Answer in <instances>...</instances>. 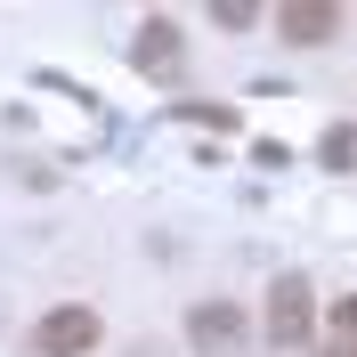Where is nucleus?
<instances>
[{
	"instance_id": "nucleus-1",
	"label": "nucleus",
	"mask_w": 357,
	"mask_h": 357,
	"mask_svg": "<svg viewBox=\"0 0 357 357\" xmlns=\"http://www.w3.org/2000/svg\"><path fill=\"white\" fill-rule=\"evenodd\" d=\"M98 349V309H49L41 325H33V357H89Z\"/></svg>"
},
{
	"instance_id": "nucleus-2",
	"label": "nucleus",
	"mask_w": 357,
	"mask_h": 357,
	"mask_svg": "<svg viewBox=\"0 0 357 357\" xmlns=\"http://www.w3.org/2000/svg\"><path fill=\"white\" fill-rule=\"evenodd\" d=\"M309 325H317L309 284H301V276H276V292H268V341H276V349H301Z\"/></svg>"
},
{
	"instance_id": "nucleus-3",
	"label": "nucleus",
	"mask_w": 357,
	"mask_h": 357,
	"mask_svg": "<svg viewBox=\"0 0 357 357\" xmlns=\"http://www.w3.org/2000/svg\"><path fill=\"white\" fill-rule=\"evenodd\" d=\"M341 33V0H284L276 8V41H292V49H325Z\"/></svg>"
},
{
	"instance_id": "nucleus-4",
	"label": "nucleus",
	"mask_w": 357,
	"mask_h": 357,
	"mask_svg": "<svg viewBox=\"0 0 357 357\" xmlns=\"http://www.w3.org/2000/svg\"><path fill=\"white\" fill-rule=\"evenodd\" d=\"M187 341H195V357H227L236 341H244V309H236V301H195Z\"/></svg>"
},
{
	"instance_id": "nucleus-5",
	"label": "nucleus",
	"mask_w": 357,
	"mask_h": 357,
	"mask_svg": "<svg viewBox=\"0 0 357 357\" xmlns=\"http://www.w3.org/2000/svg\"><path fill=\"white\" fill-rule=\"evenodd\" d=\"M130 66H138V73H171V66H178V33H171L162 17H155V24H138V41H130Z\"/></svg>"
},
{
	"instance_id": "nucleus-6",
	"label": "nucleus",
	"mask_w": 357,
	"mask_h": 357,
	"mask_svg": "<svg viewBox=\"0 0 357 357\" xmlns=\"http://www.w3.org/2000/svg\"><path fill=\"white\" fill-rule=\"evenodd\" d=\"M317 162L325 171H357V122H333V130L317 138Z\"/></svg>"
},
{
	"instance_id": "nucleus-7",
	"label": "nucleus",
	"mask_w": 357,
	"mask_h": 357,
	"mask_svg": "<svg viewBox=\"0 0 357 357\" xmlns=\"http://www.w3.org/2000/svg\"><path fill=\"white\" fill-rule=\"evenodd\" d=\"M252 17H260V0H211V24H227V33H244Z\"/></svg>"
},
{
	"instance_id": "nucleus-8",
	"label": "nucleus",
	"mask_w": 357,
	"mask_h": 357,
	"mask_svg": "<svg viewBox=\"0 0 357 357\" xmlns=\"http://www.w3.org/2000/svg\"><path fill=\"white\" fill-rule=\"evenodd\" d=\"M178 114V122H211V130H236V114H227V106H171Z\"/></svg>"
},
{
	"instance_id": "nucleus-9",
	"label": "nucleus",
	"mask_w": 357,
	"mask_h": 357,
	"mask_svg": "<svg viewBox=\"0 0 357 357\" xmlns=\"http://www.w3.org/2000/svg\"><path fill=\"white\" fill-rule=\"evenodd\" d=\"M333 325H341V341H357V292H349V301H333Z\"/></svg>"
},
{
	"instance_id": "nucleus-10",
	"label": "nucleus",
	"mask_w": 357,
	"mask_h": 357,
	"mask_svg": "<svg viewBox=\"0 0 357 357\" xmlns=\"http://www.w3.org/2000/svg\"><path fill=\"white\" fill-rule=\"evenodd\" d=\"M317 357H357V341H333V349H317Z\"/></svg>"
}]
</instances>
